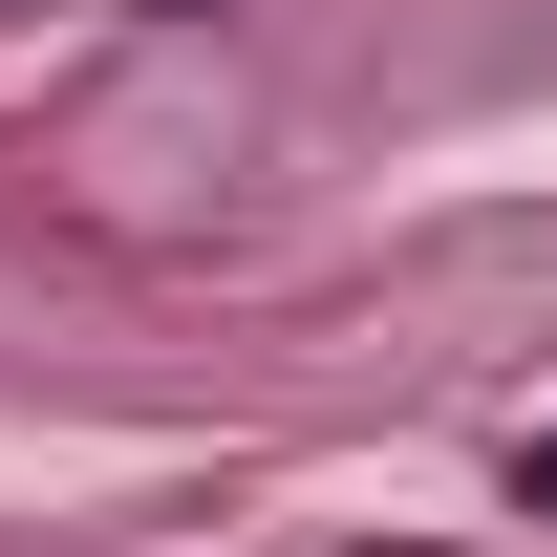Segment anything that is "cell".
<instances>
[{
	"mask_svg": "<svg viewBox=\"0 0 557 557\" xmlns=\"http://www.w3.org/2000/svg\"><path fill=\"white\" fill-rule=\"evenodd\" d=\"M536 515H557V450H536Z\"/></svg>",
	"mask_w": 557,
	"mask_h": 557,
	"instance_id": "obj_1",
	"label": "cell"
}]
</instances>
